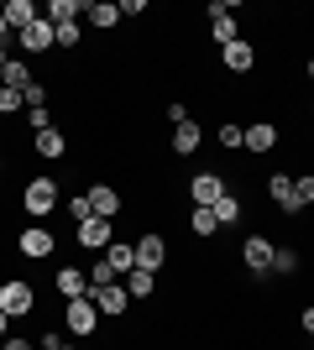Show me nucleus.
<instances>
[{
  "label": "nucleus",
  "mask_w": 314,
  "mask_h": 350,
  "mask_svg": "<svg viewBox=\"0 0 314 350\" xmlns=\"http://www.w3.org/2000/svg\"><path fill=\"white\" fill-rule=\"evenodd\" d=\"M68 219H74V225H84V219H94V209H90V193H74V199H68Z\"/></svg>",
  "instance_id": "nucleus-30"
},
{
  "label": "nucleus",
  "mask_w": 314,
  "mask_h": 350,
  "mask_svg": "<svg viewBox=\"0 0 314 350\" xmlns=\"http://www.w3.org/2000/svg\"><path fill=\"white\" fill-rule=\"evenodd\" d=\"M299 324H304V329L314 335V308H299Z\"/></svg>",
  "instance_id": "nucleus-38"
},
{
  "label": "nucleus",
  "mask_w": 314,
  "mask_h": 350,
  "mask_svg": "<svg viewBox=\"0 0 314 350\" xmlns=\"http://www.w3.org/2000/svg\"><path fill=\"white\" fill-rule=\"evenodd\" d=\"M278 142H283L278 120H252V126H246V142H241V152H252V157H267Z\"/></svg>",
  "instance_id": "nucleus-9"
},
{
  "label": "nucleus",
  "mask_w": 314,
  "mask_h": 350,
  "mask_svg": "<svg viewBox=\"0 0 314 350\" xmlns=\"http://www.w3.org/2000/svg\"><path fill=\"white\" fill-rule=\"evenodd\" d=\"M53 288H58L63 304H74V298H90V272H84V267H58V272H53Z\"/></svg>",
  "instance_id": "nucleus-12"
},
{
  "label": "nucleus",
  "mask_w": 314,
  "mask_h": 350,
  "mask_svg": "<svg viewBox=\"0 0 314 350\" xmlns=\"http://www.w3.org/2000/svg\"><path fill=\"white\" fill-rule=\"evenodd\" d=\"M58 204H63L58 178H27V189H21V209H27L31 219H47Z\"/></svg>",
  "instance_id": "nucleus-1"
},
{
  "label": "nucleus",
  "mask_w": 314,
  "mask_h": 350,
  "mask_svg": "<svg viewBox=\"0 0 314 350\" xmlns=\"http://www.w3.org/2000/svg\"><path fill=\"white\" fill-rule=\"evenodd\" d=\"M63 329L74 340H90L94 329H100V308L90 304V298H74V304H63Z\"/></svg>",
  "instance_id": "nucleus-4"
},
{
  "label": "nucleus",
  "mask_w": 314,
  "mask_h": 350,
  "mask_svg": "<svg viewBox=\"0 0 314 350\" xmlns=\"http://www.w3.org/2000/svg\"><path fill=\"white\" fill-rule=\"evenodd\" d=\"M163 116L179 126V120H189V105H183V100H168V105H163Z\"/></svg>",
  "instance_id": "nucleus-35"
},
{
  "label": "nucleus",
  "mask_w": 314,
  "mask_h": 350,
  "mask_svg": "<svg viewBox=\"0 0 314 350\" xmlns=\"http://www.w3.org/2000/svg\"><path fill=\"white\" fill-rule=\"evenodd\" d=\"M37 350H63V335H58V329H47V335L37 340Z\"/></svg>",
  "instance_id": "nucleus-36"
},
{
  "label": "nucleus",
  "mask_w": 314,
  "mask_h": 350,
  "mask_svg": "<svg viewBox=\"0 0 314 350\" xmlns=\"http://www.w3.org/2000/svg\"><path fill=\"white\" fill-rule=\"evenodd\" d=\"M11 37H16V31H11V27H5V16H0V47L11 42Z\"/></svg>",
  "instance_id": "nucleus-40"
},
{
  "label": "nucleus",
  "mask_w": 314,
  "mask_h": 350,
  "mask_svg": "<svg viewBox=\"0 0 314 350\" xmlns=\"http://www.w3.org/2000/svg\"><path fill=\"white\" fill-rule=\"evenodd\" d=\"M42 16L53 21V27H63V21H79V16H84V5H79V0H53Z\"/></svg>",
  "instance_id": "nucleus-25"
},
{
  "label": "nucleus",
  "mask_w": 314,
  "mask_h": 350,
  "mask_svg": "<svg viewBox=\"0 0 314 350\" xmlns=\"http://www.w3.org/2000/svg\"><path fill=\"white\" fill-rule=\"evenodd\" d=\"M168 350H173V345H168Z\"/></svg>",
  "instance_id": "nucleus-46"
},
{
  "label": "nucleus",
  "mask_w": 314,
  "mask_h": 350,
  "mask_svg": "<svg viewBox=\"0 0 314 350\" xmlns=\"http://www.w3.org/2000/svg\"><path fill=\"white\" fill-rule=\"evenodd\" d=\"M105 267L116 272V278H126L136 267V241H110V251H105Z\"/></svg>",
  "instance_id": "nucleus-20"
},
{
  "label": "nucleus",
  "mask_w": 314,
  "mask_h": 350,
  "mask_svg": "<svg viewBox=\"0 0 314 350\" xmlns=\"http://www.w3.org/2000/svg\"><path fill=\"white\" fill-rule=\"evenodd\" d=\"M16 110H27V94L21 89H0V116H16Z\"/></svg>",
  "instance_id": "nucleus-32"
},
{
  "label": "nucleus",
  "mask_w": 314,
  "mask_h": 350,
  "mask_svg": "<svg viewBox=\"0 0 314 350\" xmlns=\"http://www.w3.org/2000/svg\"><path fill=\"white\" fill-rule=\"evenodd\" d=\"M199 142H205V131H199V120H194V116L173 126V152H179V157H194Z\"/></svg>",
  "instance_id": "nucleus-19"
},
{
  "label": "nucleus",
  "mask_w": 314,
  "mask_h": 350,
  "mask_svg": "<svg viewBox=\"0 0 314 350\" xmlns=\"http://www.w3.org/2000/svg\"><path fill=\"white\" fill-rule=\"evenodd\" d=\"M189 235H199V241H209V235H220V219H215V209H199L189 215Z\"/></svg>",
  "instance_id": "nucleus-24"
},
{
  "label": "nucleus",
  "mask_w": 314,
  "mask_h": 350,
  "mask_svg": "<svg viewBox=\"0 0 314 350\" xmlns=\"http://www.w3.org/2000/svg\"><path fill=\"white\" fill-rule=\"evenodd\" d=\"M27 126H31V136H37V131H53V110H47V105L27 110Z\"/></svg>",
  "instance_id": "nucleus-33"
},
{
  "label": "nucleus",
  "mask_w": 314,
  "mask_h": 350,
  "mask_svg": "<svg viewBox=\"0 0 314 350\" xmlns=\"http://www.w3.org/2000/svg\"><path fill=\"white\" fill-rule=\"evenodd\" d=\"M299 262H304L299 246H278V251H272V272H283V278H293V272H299Z\"/></svg>",
  "instance_id": "nucleus-27"
},
{
  "label": "nucleus",
  "mask_w": 314,
  "mask_h": 350,
  "mask_svg": "<svg viewBox=\"0 0 314 350\" xmlns=\"http://www.w3.org/2000/svg\"><path fill=\"white\" fill-rule=\"evenodd\" d=\"M11 335V314H5V308H0V340Z\"/></svg>",
  "instance_id": "nucleus-39"
},
{
  "label": "nucleus",
  "mask_w": 314,
  "mask_h": 350,
  "mask_svg": "<svg viewBox=\"0 0 314 350\" xmlns=\"http://www.w3.org/2000/svg\"><path fill=\"white\" fill-rule=\"evenodd\" d=\"M0 173H5V157H0Z\"/></svg>",
  "instance_id": "nucleus-43"
},
{
  "label": "nucleus",
  "mask_w": 314,
  "mask_h": 350,
  "mask_svg": "<svg viewBox=\"0 0 314 350\" xmlns=\"http://www.w3.org/2000/svg\"><path fill=\"white\" fill-rule=\"evenodd\" d=\"M90 209L100 219H116L120 209H126V199H120V189H110V183H90Z\"/></svg>",
  "instance_id": "nucleus-14"
},
{
  "label": "nucleus",
  "mask_w": 314,
  "mask_h": 350,
  "mask_svg": "<svg viewBox=\"0 0 314 350\" xmlns=\"http://www.w3.org/2000/svg\"><path fill=\"white\" fill-rule=\"evenodd\" d=\"M90 304L100 308V319H120L131 308V293H126V282H110V288H90Z\"/></svg>",
  "instance_id": "nucleus-7"
},
{
  "label": "nucleus",
  "mask_w": 314,
  "mask_h": 350,
  "mask_svg": "<svg viewBox=\"0 0 314 350\" xmlns=\"http://www.w3.org/2000/svg\"><path fill=\"white\" fill-rule=\"evenodd\" d=\"M84 16H90V27H100V31L120 27V5H110V0H100V5H84Z\"/></svg>",
  "instance_id": "nucleus-23"
},
{
  "label": "nucleus",
  "mask_w": 314,
  "mask_h": 350,
  "mask_svg": "<svg viewBox=\"0 0 314 350\" xmlns=\"http://www.w3.org/2000/svg\"><path fill=\"white\" fill-rule=\"evenodd\" d=\"M0 308L11 314V319H31L37 314V288L27 278H5L0 282Z\"/></svg>",
  "instance_id": "nucleus-2"
},
{
  "label": "nucleus",
  "mask_w": 314,
  "mask_h": 350,
  "mask_svg": "<svg viewBox=\"0 0 314 350\" xmlns=\"http://www.w3.org/2000/svg\"><path fill=\"white\" fill-rule=\"evenodd\" d=\"M27 146L37 152V157H47V162H58V157H68V136L53 126V131H37V136H27Z\"/></svg>",
  "instance_id": "nucleus-15"
},
{
  "label": "nucleus",
  "mask_w": 314,
  "mask_h": 350,
  "mask_svg": "<svg viewBox=\"0 0 314 350\" xmlns=\"http://www.w3.org/2000/svg\"><path fill=\"white\" fill-rule=\"evenodd\" d=\"M309 116H314V105H309Z\"/></svg>",
  "instance_id": "nucleus-44"
},
{
  "label": "nucleus",
  "mask_w": 314,
  "mask_h": 350,
  "mask_svg": "<svg viewBox=\"0 0 314 350\" xmlns=\"http://www.w3.org/2000/svg\"><path fill=\"white\" fill-rule=\"evenodd\" d=\"M120 282H126V293H131V304H142V298H152V293H157V272H147V267H131Z\"/></svg>",
  "instance_id": "nucleus-21"
},
{
  "label": "nucleus",
  "mask_w": 314,
  "mask_h": 350,
  "mask_svg": "<svg viewBox=\"0 0 314 350\" xmlns=\"http://www.w3.org/2000/svg\"><path fill=\"white\" fill-rule=\"evenodd\" d=\"M209 37H215L220 47H231L241 37V21L231 16V0H215V5H209Z\"/></svg>",
  "instance_id": "nucleus-11"
},
{
  "label": "nucleus",
  "mask_w": 314,
  "mask_h": 350,
  "mask_svg": "<svg viewBox=\"0 0 314 350\" xmlns=\"http://www.w3.org/2000/svg\"><path fill=\"white\" fill-rule=\"evenodd\" d=\"M0 16H5V27H11V31H27L31 21L42 16V5H37V0H5V5H0Z\"/></svg>",
  "instance_id": "nucleus-17"
},
{
  "label": "nucleus",
  "mask_w": 314,
  "mask_h": 350,
  "mask_svg": "<svg viewBox=\"0 0 314 350\" xmlns=\"http://www.w3.org/2000/svg\"><path fill=\"white\" fill-rule=\"evenodd\" d=\"M220 63H225L231 73H252V68H257V47L246 42V37H236L231 47H220Z\"/></svg>",
  "instance_id": "nucleus-16"
},
{
  "label": "nucleus",
  "mask_w": 314,
  "mask_h": 350,
  "mask_svg": "<svg viewBox=\"0 0 314 350\" xmlns=\"http://www.w3.org/2000/svg\"><path fill=\"white\" fill-rule=\"evenodd\" d=\"M63 350H74V345H63Z\"/></svg>",
  "instance_id": "nucleus-45"
},
{
  "label": "nucleus",
  "mask_w": 314,
  "mask_h": 350,
  "mask_svg": "<svg viewBox=\"0 0 314 350\" xmlns=\"http://www.w3.org/2000/svg\"><path fill=\"white\" fill-rule=\"evenodd\" d=\"M53 37H58V53H79L84 27H79V21H63V27H53Z\"/></svg>",
  "instance_id": "nucleus-26"
},
{
  "label": "nucleus",
  "mask_w": 314,
  "mask_h": 350,
  "mask_svg": "<svg viewBox=\"0 0 314 350\" xmlns=\"http://www.w3.org/2000/svg\"><path fill=\"white\" fill-rule=\"evenodd\" d=\"M272 251L278 246H272L267 235H246V241H241V267L262 278V272H272Z\"/></svg>",
  "instance_id": "nucleus-8"
},
{
  "label": "nucleus",
  "mask_w": 314,
  "mask_h": 350,
  "mask_svg": "<svg viewBox=\"0 0 314 350\" xmlns=\"http://www.w3.org/2000/svg\"><path fill=\"white\" fill-rule=\"evenodd\" d=\"M215 142H220L225 152H241V142H246V131H241L236 120H225V126H220V136H215Z\"/></svg>",
  "instance_id": "nucleus-29"
},
{
  "label": "nucleus",
  "mask_w": 314,
  "mask_h": 350,
  "mask_svg": "<svg viewBox=\"0 0 314 350\" xmlns=\"http://www.w3.org/2000/svg\"><path fill=\"white\" fill-rule=\"evenodd\" d=\"M5 63H11V53H5V47H0V73H5Z\"/></svg>",
  "instance_id": "nucleus-41"
},
{
  "label": "nucleus",
  "mask_w": 314,
  "mask_h": 350,
  "mask_svg": "<svg viewBox=\"0 0 314 350\" xmlns=\"http://www.w3.org/2000/svg\"><path fill=\"white\" fill-rule=\"evenodd\" d=\"M110 241H116V219H84V225H74V246L79 251H110Z\"/></svg>",
  "instance_id": "nucleus-5"
},
{
  "label": "nucleus",
  "mask_w": 314,
  "mask_h": 350,
  "mask_svg": "<svg viewBox=\"0 0 314 350\" xmlns=\"http://www.w3.org/2000/svg\"><path fill=\"white\" fill-rule=\"evenodd\" d=\"M304 73H309V84H314V58H309V68H304Z\"/></svg>",
  "instance_id": "nucleus-42"
},
{
  "label": "nucleus",
  "mask_w": 314,
  "mask_h": 350,
  "mask_svg": "<svg viewBox=\"0 0 314 350\" xmlns=\"http://www.w3.org/2000/svg\"><path fill=\"white\" fill-rule=\"evenodd\" d=\"M241 209H246V204H241L236 193L225 189V199H220V204H215V219H220V230H225V225H236V219H241Z\"/></svg>",
  "instance_id": "nucleus-28"
},
{
  "label": "nucleus",
  "mask_w": 314,
  "mask_h": 350,
  "mask_svg": "<svg viewBox=\"0 0 314 350\" xmlns=\"http://www.w3.org/2000/svg\"><path fill=\"white\" fill-rule=\"evenodd\" d=\"M37 105H47V84L31 79V84H27V110H37Z\"/></svg>",
  "instance_id": "nucleus-34"
},
{
  "label": "nucleus",
  "mask_w": 314,
  "mask_h": 350,
  "mask_svg": "<svg viewBox=\"0 0 314 350\" xmlns=\"http://www.w3.org/2000/svg\"><path fill=\"white\" fill-rule=\"evenodd\" d=\"M16 251L27 262H47V256H58V235L47 230V225H27V230L16 235Z\"/></svg>",
  "instance_id": "nucleus-3"
},
{
  "label": "nucleus",
  "mask_w": 314,
  "mask_h": 350,
  "mask_svg": "<svg viewBox=\"0 0 314 350\" xmlns=\"http://www.w3.org/2000/svg\"><path fill=\"white\" fill-rule=\"evenodd\" d=\"M189 199H194L199 209H215L225 199V178L220 173H194L189 178Z\"/></svg>",
  "instance_id": "nucleus-10"
},
{
  "label": "nucleus",
  "mask_w": 314,
  "mask_h": 350,
  "mask_svg": "<svg viewBox=\"0 0 314 350\" xmlns=\"http://www.w3.org/2000/svg\"><path fill=\"white\" fill-rule=\"evenodd\" d=\"M16 42H21V58H31V53H58V37H53V21H47V16H37L27 31H16Z\"/></svg>",
  "instance_id": "nucleus-6"
},
{
  "label": "nucleus",
  "mask_w": 314,
  "mask_h": 350,
  "mask_svg": "<svg viewBox=\"0 0 314 350\" xmlns=\"http://www.w3.org/2000/svg\"><path fill=\"white\" fill-rule=\"evenodd\" d=\"M267 199L283 209V215H299V199H293V178H288V173H272V178H267Z\"/></svg>",
  "instance_id": "nucleus-18"
},
{
  "label": "nucleus",
  "mask_w": 314,
  "mask_h": 350,
  "mask_svg": "<svg viewBox=\"0 0 314 350\" xmlns=\"http://www.w3.org/2000/svg\"><path fill=\"white\" fill-rule=\"evenodd\" d=\"M168 262V241L157 230H147V235H136V267H147V272H157V267Z\"/></svg>",
  "instance_id": "nucleus-13"
},
{
  "label": "nucleus",
  "mask_w": 314,
  "mask_h": 350,
  "mask_svg": "<svg viewBox=\"0 0 314 350\" xmlns=\"http://www.w3.org/2000/svg\"><path fill=\"white\" fill-rule=\"evenodd\" d=\"M0 350H31V340L27 335H5V340H0Z\"/></svg>",
  "instance_id": "nucleus-37"
},
{
  "label": "nucleus",
  "mask_w": 314,
  "mask_h": 350,
  "mask_svg": "<svg viewBox=\"0 0 314 350\" xmlns=\"http://www.w3.org/2000/svg\"><path fill=\"white\" fill-rule=\"evenodd\" d=\"M27 84H31V63L27 58H11V63H5V73H0V89H21V94H27Z\"/></svg>",
  "instance_id": "nucleus-22"
},
{
  "label": "nucleus",
  "mask_w": 314,
  "mask_h": 350,
  "mask_svg": "<svg viewBox=\"0 0 314 350\" xmlns=\"http://www.w3.org/2000/svg\"><path fill=\"white\" fill-rule=\"evenodd\" d=\"M293 199H299V209L314 204V173H299V178H293Z\"/></svg>",
  "instance_id": "nucleus-31"
}]
</instances>
